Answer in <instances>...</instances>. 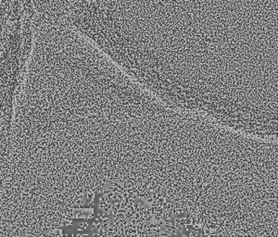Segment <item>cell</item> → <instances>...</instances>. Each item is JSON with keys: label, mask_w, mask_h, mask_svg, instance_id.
Segmentation results:
<instances>
[{"label": "cell", "mask_w": 278, "mask_h": 237, "mask_svg": "<svg viewBox=\"0 0 278 237\" xmlns=\"http://www.w3.org/2000/svg\"><path fill=\"white\" fill-rule=\"evenodd\" d=\"M34 1H10L0 22V191L12 172L16 108L35 41Z\"/></svg>", "instance_id": "6da1fadb"}, {"label": "cell", "mask_w": 278, "mask_h": 237, "mask_svg": "<svg viewBox=\"0 0 278 237\" xmlns=\"http://www.w3.org/2000/svg\"><path fill=\"white\" fill-rule=\"evenodd\" d=\"M10 1H0V22L3 19L4 15L6 14L8 7H9Z\"/></svg>", "instance_id": "7a4b0ae2"}]
</instances>
